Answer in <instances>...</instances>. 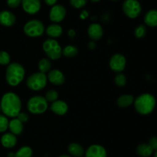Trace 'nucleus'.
<instances>
[{"mask_svg":"<svg viewBox=\"0 0 157 157\" xmlns=\"http://www.w3.org/2000/svg\"><path fill=\"white\" fill-rule=\"evenodd\" d=\"M45 32L49 38H56L61 36L63 33V29L58 23H52L45 29Z\"/></svg>","mask_w":157,"mask_h":157,"instance_id":"a211bd4d","label":"nucleus"},{"mask_svg":"<svg viewBox=\"0 0 157 157\" xmlns=\"http://www.w3.org/2000/svg\"><path fill=\"white\" fill-rule=\"evenodd\" d=\"M52 68V62H51L50 59L48 58H44L40 59L38 62V69H39V72H43V73H47L51 70Z\"/></svg>","mask_w":157,"mask_h":157,"instance_id":"393cba45","label":"nucleus"},{"mask_svg":"<svg viewBox=\"0 0 157 157\" xmlns=\"http://www.w3.org/2000/svg\"><path fill=\"white\" fill-rule=\"evenodd\" d=\"M149 144L150 146L153 148V150H156L157 149V137L156 136H152L151 138L149 139Z\"/></svg>","mask_w":157,"mask_h":157,"instance_id":"f704fd0d","label":"nucleus"},{"mask_svg":"<svg viewBox=\"0 0 157 157\" xmlns=\"http://www.w3.org/2000/svg\"><path fill=\"white\" fill-rule=\"evenodd\" d=\"M43 50L51 60H58L62 55V49L58 42L55 38H48L42 45Z\"/></svg>","mask_w":157,"mask_h":157,"instance_id":"20e7f679","label":"nucleus"},{"mask_svg":"<svg viewBox=\"0 0 157 157\" xmlns=\"http://www.w3.org/2000/svg\"><path fill=\"white\" fill-rule=\"evenodd\" d=\"M67 14L65 7L62 5H55L52 6L49 12V18L53 23H59L64 19Z\"/></svg>","mask_w":157,"mask_h":157,"instance_id":"9d476101","label":"nucleus"},{"mask_svg":"<svg viewBox=\"0 0 157 157\" xmlns=\"http://www.w3.org/2000/svg\"><path fill=\"white\" fill-rule=\"evenodd\" d=\"M1 143L3 147L6 149H11L15 147L17 144L16 135L12 134V132H6L3 134L1 137Z\"/></svg>","mask_w":157,"mask_h":157,"instance_id":"f3484780","label":"nucleus"},{"mask_svg":"<svg viewBox=\"0 0 157 157\" xmlns=\"http://www.w3.org/2000/svg\"><path fill=\"white\" fill-rule=\"evenodd\" d=\"M126 16L130 18H136L142 12V6L138 0H125L122 6Z\"/></svg>","mask_w":157,"mask_h":157,"instance_id":"6e6552de","label":"nucleus"},{"mask_svg":"<svg viewBox=\"0 0 157 157\" xmlns=\"http://www.w3.org/2000/svg\"><path fill=\"white\" fill-rule=\"evenodd\" d=\"M88 12L86 10H83L82 12H81V14H80V17H81V19H85V18H87V17H88Z\"/></svg>","mask_w":157,"mask_h":157,"instance_id":"c9c22d12","label":"nucleus"},{"mask_svg":"<svg viewBox=\"0 0 157 157\" xmlns=\"http://www.w3.org/2000/svg\"><path fill=\"white\" fill-rule=\"evenodd\" d=\"M144 23L150 27L157 26V9H150L144 15Z\"/></svg>","mask_w":157,"mask_h":157,"instance_id":"aec40b11","label":"nucleus"},{"mask_svg":"<svg viewBox=\"0 0 157 157\" xmlns=\"http://www.w3.org/2000/svg\"><path fill=\"white\" fill-rule=\"evenodd\" d=\"M10 55L6 51H0V65L7 66L10 63Z\"/></svg>","mask_w":157,"mask_h":157,"instance_id":"c756f323","label":"nucleus"},{"mask_svg":"<svg viewBox=\"0 0 157 157\" xmlns=\"http://www.w3.org/2000/svg\"><path fill=\"white\" fill-rule=\"evenodd\" d=\"M9 123L6 115L0 114V132H5L9 129Z\"/></svg>","mask_w":157,"mask_h":157,"instance_id":"7c9ffc66","label":"nucleus"},{"mask_svg":"<svg viewBox=\"0 0 157 157\" xmlns=\"http://www.w3.org/2000/svg\"><path fill=\"white\" fill-rule=\"evenodd\" d=\"M154 150L149 143H141L136 147V153L141 157H150Z\"/></svg>","mask_w":157,"mask_h":157,"instance_id":"4be33fe9","label":"nucleus"},{"mask_svg":"<svg viewBox=\"0 0 157 157\" xmlns=\"http://www.w3.org/2000/svg\"><path fill=\"white\" fill-rule=\"evenodd\" d=\"M25 75V70L18 62L9 63L6 68V80L10 86H17L22 82Z\"/></svg>","mask_w":157,"mask_h":157,"instance_id":"7ed1b4c3","label":"nucleus"},{"mask_svg":"<svg viewBox=\"0 0 157 157\" xmlns=\"http://www.w3.org/2000/svg\"><path fill=\"white\" fill-rule=\"evenodd\" d=\"M0 112H1V106H0Z\"/></svg>","mask_w":157,"mask_h":157,"instance_id":"37998d69","label":"nucleus"},{"mask_svg":"<svg viewBox=\"0 0 157 157\" xmlns=\"http://www.w3.org/2000/svg\"><path fill=\"white\" fill-rule=\"evenodd\" d=\"M48 78L45 73L37 72L32 73L26 80L28 88L32 91H40L47 85Z\"/></svg>","mask_w":157,"mask_h":157,"instance_id":"423d86ee","label":"nucleus"},{"mask_svg":"<svg viewBox=\"0 0 157 157\" xmlns=\"http://www.w3.org/2000/svg\"><path fill=\"white\" fill-rule=\"evenodd\" d=\"M58 157H72L71 155H59Z\"/></svg>","mask_w":157,"mask_h":157,"instance_id":"ea45409f","label":"nucleus"},{"mask_svg":"<svg viewBox=\"0 0 157 157\" xmlns=\"http://www.w3.org/2000/svg\"><path fill=\"white\" fill-rule=\"evenodd\" d=\"M1 111L5 115L15 118L21 112V101L19 96L14 92H6L2 95L0 102Z\"/></svg>","mask_w":157,"mask_h":157,"instance_id":"f257e3e1","label":"nucleus"},{"mask_svg":"<svg viewBox=\"0 0 157 157\" xmlns=\"http://www.w3.org/2000/svg\"><path fill=\"white\" fill-rule=\"evenodd\" d=\"M48 107V103L45 98L41 95H34L27 103V109L32 114L44 113Z\"/></svg>","mask_w":157,"mask_h":157,"instance_id":"39448f33","label":"nucleus"},{"mask_svg":"<svg viewBox=\"0 0 157 157\" xmlns=\"http://www.w3.org/2000/svg\"><path fill=\"white\" fill-rule=\"evenodd\" d=\"M153 157H157V149H156V150H155L154 155H153Z\"/></svg>","mask_w":157,"mask_h":157,"instance_id":"79ce46f5","label":"nucleus"},{"mask_svg":"<svg viewBox=\"0 0 157 157\" xmlns=\"http://www.w3.org/2000/svg\"><path fill=\"white\" fill-rule=\"evenodd\" d=\"M134 99V97L132 95L124 94V95L119 96V98L117 99V103L118 106L121 108L129 107V106L133 104Z\"/></svg>","mask_w":157,"mask_h":157,"instance_id":"5701e85b","label":"nucleus"},{"mask_svg":"<svg viewBox=\"0 0 157 157\" xmlns=\"http://www.w3.org/2000/svg\"><path fill=\"white\" fill-rule=\"evenodd\" d=\"M109 65L112 71L119 73V72H122L125 69L126 65H127V59L123 54L116 53L112 55L110 58Z\"/></svg>","mask_w":157,"mask_h":157,"instance_id":"1a4fd4ad","label":"nucleus"},{"mask_svg":"<svg viewBox=\"0 0 157 157\" xmlns=\"http://www.w3.org/2000/svg\"><path fill=\"white\" fill-rule=\"evenodd\" d=\"M147 32V29L146 25L141 24L139 25L137 27H136L134 30V35L137 38H142L146 36Z\"/></svg>","mask_w":157,"mask_h":157,"instance_id":"bb28decb","label":"nucleus"},{"mask_svg":"<svg viewBox=\"0 0 157 157\" xmlns=\"http://www.w3.org/2000/svg\"><path fill=\"white\" fill-rule=\"evenodd\" d=\"M114 83L119 87H123L126 85L127 83V77L125 76V75L121 72H119L116 75L114 78Z\"/></svg>","mask_w":157,"mask_h":157,"instance_id":"c85d7f7f","label":"nucleus"},{"mask_svg":"<svg viewBox=\"0 0 157 157\" xmlns=\"http://www.w3.org/2000/svg\"><path fill=\"white\" fill-rule=\"evenodd\" d=\"M47 78L51 83L55 86H61L65 82L64 75L58 69H52L49 71Z\"/></svg>","mask_w":157,"mask_h":157,"instance_id":"ddd939ff","label":"nucleus"},{"mask_svg":"<svg viewBox=\"0 0 157 157\" xmlns=\"http://www.w3.org/2000/svg\"><path fill=\"white\" fill-rule=\"evenodd\" d=\"M21 6L26 13L29 15H35L41 9L40 0H21Z\"/></svg>","mask_w":157,"mask_h":157,"instance_id":"9b49d317","label":"nucleus"},{"mask_svg":"<svg viewBox=\"0 0 157 157\" xmlns=\"http://www.w3.org/2000/svg\"><path fill=\"white\" fill-rule=\"evenodd\" d=\"M51 110L58 115H64L67 113L68 110V106L67 103L63 100H58L52 103L50 107Z\"/></svg>","mask_w":157,"mask_h":157,"instance_id":"dca6fc26","label":"nucleus"},{"mask_svg":"<svg viewBox=\"0 0 157 157\" xmlns=\"http://www.w3.org/2000/svg\"><path fill=\"white\" fill-rule=\"evenodd\" d=\"M78 54V49L73 45H67L62 49V55L67 58H73Z\"/></svg>","mask_w":157,"mask_h":157,"instance_id":"b1692460","label":"nucleus"},{"mask_svg":"<svg viewBox=\"0 0 157 157\" xmlns=\"http://www.w3.org/2000/svg\"><path fill=\"white\" fill-rule=\"evenodd\" d=\"M44 98L47 100L48 103H53L56 101L58 98V92L55 89H50L45 93Z\"/></svg>","mask_w":157,"mask_h":157,"instance_id":"cd10ccee","label":"nucleus"},{"mask_svg":"<svg viewBox=\"0 0 157 157\" xmlns=\"http://www.w3.org/2000/svg\"><path fill=\"white\" fill-rule=\"evenodd\" d=\"M44 2H45L46 5L49 6H53L55 5H56L58 0H44Z\"/></svg>","mask_w":157,"mask_h":157,"instance_id":"e433bc0d","label":"nucleus"},{"mask_svg":"<svg viewBox=\"0 0 157 157\" xmlns=\"http://www.w3.org/2000/svg\"><path fill=\"white\" fill-rule=\"evenodd\" d=\"M85 157H107V152L101 145L93 144L89 146L84 152Z\"/></svg>","mask_w":157,"mask_h":157,"instance_id":"f8f14e48","label":"nucleus"},{"mask_svg":"<svg viewBox=\"0 0 157 157\" xmlns=\"http://www.w3.org/2000/svg\"><path fill=\"white\" fill-rule=\"evenodd\" d=\"M135 109L139 114L147 115L151 113L156 106V99L150 93H143L136 97L133 102Z\"/></svg>","mask_w":157,"mask_h":157,"instance_id":"f03ea898","label":"nucleus"},{"mask_svg":"<svg viewBox=\"0 0 157 157\" xmlns=\"http://www.w3.org/2000/svg\"><path fill=\"white\" fill-rule=\"evenodd\" d=\"M82 157H83V156H82Z\"/></svg>","mask_w":157,"mask_h":157,"instance_id":"a18cd8bd","label":"nucleus"},{"mask_svg":"<svg viewBox=\"0 0 157 157\" xmlns=\"http://www.w3.org/2000/svg\"><path fill=\"white\" fill-rule=\"evenodd\" d=\"M33 151L30 146H24L20 148L15 153L14 157H32Z\"/></svg>","mask_w":157,"mask_h":157,"instance_id":"a878e982","label":"nucleus"},{"mask_svg":"<svg viewBox=\"0 0 157 157\" xmlns=\"http://www.w3.org/2000/svg\"><path fill=\"white\" fill-rule=\"evenodd\" d=\"M16 22L15 15L12 12L2 10L0 12V25L6 27H10L15 25Z\"/></svg>","mask_w":157,"mask_h":157,"instance_id":"2eb2a0df","label":"nucleus"},{"mask_svg":"<svg viewBox=\"0 0 157 157\" xmlns=\"http://www.w3.org/2000/svg\"><path fill=\"white\" fill-rule=\"evenodd\" d=\"M67 149L70 155L74 157H82L85 152L83 146L77 143H72L69 144Z\"/></svg>","mask_w":157,"mask_h":157,"instance_id":"412c9836","label":"nucleus"},{"mask_svg":"<svg viewBox=\"0 0 157 157\" xmlns=\"http://www.w3.org/2000/svg\"><path fill=\"white\" fill-rule=\"evenodd\" d=\"M75 35H76V32H75V31L74 29H70L68 31V35L70 37H74Z\"/></svg>","mask_w":157,"mask_h":157,"instance_id":"58836bf2","label":"nucleus"},{"mask_svg":"<svg viewBox=\"0 0 157 157\" xmlns=\"http://www.w3.org/2000/svg\"><path fill=\"white\" fill-rule=\"evenodd\" d=\"M96 43L94 41H91L88 43V48L90 49H94L96 48Z\"/></svg>","mask_w":157,"mask_h":157,"instance_id":"4c0bfd02","label":"nucleus"},{"mask_svg":"<svg viewBox=\"0 0 157 157\" xmlns=\"http://www.w3.org/2000/svg\"><path fill=\"white\" fill-rule=\"evenodd\" d=\"M87 33L89 37L93 41H98L103 37L104 30L101 25H100L99 23H92L88 26Z\"/></svg>","mask_w":157,"mask_h":157,"instance_id":"4468645a","label":"nucleus"},{"mask_svg":"<svg viewBox=\"0 0 157 157\" xmlns=\"http://www.w3.org/2000/svg\"><path fill=\"white\" fill-rule=\"evenodd\" d=\"M9 129L12 134L15 135H18L21 134V132H23L24 125H23V123L21 121H19L15 117V118L12 119L11 121H9Z\"/></svg>","mask_w":157,"mask_h":157,"instance_id":"6ab92c4d","label":"nucleus"},{"mask_svg":"<svg viewBox=\"0 0 157 157\" xmlns=\"http://www.w3.org/2000/svg\"><path fill=\"white\" fill-rule=\"evenodd\" d=\"M101 0H90V2H92L95 3V2H100Z\"/></svg>","mask_w":157,"mask_h":157,"instance_id":"a19ab883","label":"nucleus"},{"mask_svg":"<svg viewBox=\"0 0 157 157\" xmlns=\"http://www.w3.org/2000/svg\"><path fill=\"white\" fill-rule=\"evenodd\" d=\"M23 30L27 36L36 38L41 36L44 33L45 29L42 22L38 19H32L25 24Z\"/></svg>","mask_w":157,"mask_h":157,"instance_id":"0eeeda50","label":"nucleus"},{"mask_svg":"<svg viewBox=\"0 0 157 157\" xmlns=\"http://www.w3.org/2000/svg\"><path fill=\"white\" fill-rule=\"evenodd\" d=\"M70 5L75 9H81L87 5V0H69Z\"/></svg>","mask_w":157,"mask_h":157,"instance_id":"2f4dec72","label":"nucleus"},{"mask_svg":"<svg viewBox=\"0 0 157 157\" xmlns=\"http://www.w3.org/2000/svg\"><path fill=\"white\" fill-rule=\"evenodd\" d=\"M111 1H117V0H111Z\"/></svg>","mask_w":157,"mask_h":157,"instance_id":"c03bdc74","label":"nucleus"},{"mask_svg":"<svg viewBox=\"0 0 157 157\" xmlns=\"http://www.w3.org/2000/svg\"><path fill=\"white\" fill-rule=\"evenodd\" d=\"M21 4V0H7V5L11 9H16Z\"/></svg>","mask_w":157,"mask_h":157,"instance_id":"72a5a7b5","label":"nucleus"},{"mask_svg":"<svg viewBox=\"0 0 157 157\" xmlns=\"http://www.w3.org/2000/svg\"><path fill=\"white\" fill-rule=\"evenodd\" d=\"M16 118L18 119L19 121H21V123H23V124H24V123H27V122L29 121V115H28L26 112H20L18 114V115L16 116Z\"/></svg>","mask_w":157,"mask_h":157,"instance_id":"473e14b6","label":"nucleus"}]
</instances>
